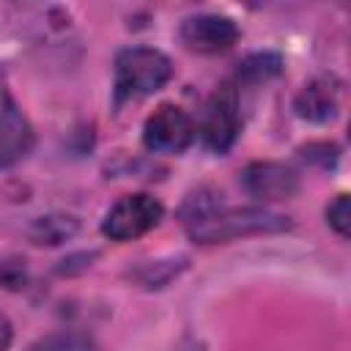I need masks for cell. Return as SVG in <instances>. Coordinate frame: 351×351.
I'll list each match as a JSON object with an SVG mask.
<instances>
[{
	"instance_id": "3957f363",
	"label": "cell",
	"mask_w": 351,
	"mask_h": 351,
	"mask_svg": "<svg viewBox=\"0 0 351 351\" xmlns=\"http://www.w3.org/2000/svg\"><path fill=\"white\" fill-rule=\"evenodd\" d=\"M165 208L156 197L151 195H126L121 197L104 217L101 222V233L112 241H129V239H137L143 233H148L151 228L159 225Z\"/></svg>"
},
{
	"instance_id": "ba28073f",
	"label": "cell",
	"mask_w": 351,
	"mask_h": 351,
	"mask_svg": "<svg viewBox=\"0 0 351 351\" xmlns=\"http://www.w3.org/2000/svg\"><path fill=\"white\" fill-rule=\"evenodd\" d=\"M33 148V126L0 82V170L16 165Z\"/></svg>"
},
{
	"instance_id": "52a82bcc",
	"label": "cell",
	"mask_w": 351,
	"mask_h": 351,
	"mask_svg": "<svg viewBox=\"0 0 351 351\" xmlns=\"http://www.w3.org/2000/svg\"><path fill=\"white\" fill-rule=\"evenodd\" d=\"M241 186L261 203L291 200L299 192V176L280 162H252L241 173Z\"/></svg>"
},
{
	"instance_id": "4fadbf2b",
	"label": "cell",
	"mask_w": 351,
	"mask_h": 351,
	"mask_svg": "<svg viewBox=\"0 0 351 351\" xmlns=\"http://www.w3.org/2000/svg\"><path fill=\"white\" fill-rule=\"evenodd\" d=\"M33 351H93V343L85 335H55Z\"/></svg>"
},
{
	"instance_id": "9a60e30c",
	"label": "cell",
	"mask_w": 351,
	"mask_h": 351,
	"mask_svg": "<svg viewBox=\"0 0 351 351\" xmlns=\"http://www.w3.org/2000/svg\"><path fill=\"white\" fill-rule=\"evenodd\" d=\"M11 337H14V326H11L8 315L0 310V351H8V346H11Z\"/></svg>"
},
{
	"instance_id": "8fae6325",
	"label": "cell",
	"mask_w": 351,
	"mask_h": 351,
	"mask_svg": "<svg viewBox=\"0 0 351 351\" xmlns=\"http://www.w3.org/2000/svg\"><path fill=\"white\" fill-rule=\"evenodd\" d=\"M74 230H77V222H74L71 217L52 214V217L36 219V225L30 228V239H33L36 244H60V241H66Z\"/></svg>"
},
{
	"instance_id": "5b68a950",
	"label": "cell",
	"mask_w": 351,
	"mask_h": 351,
	"mask_svg": "<svg viewBox=\"0 0 351 351\" xmlns=\"http://www.w3.org/2000/svg\"><path fill=\"white\" fill-rule=\"evenodd\" d=\"M192 137H195V123L176 104L156 107L143 126V145L154 154H181L192 143Z\"/></svg>"
},
{
	"instance_id": "5bb4252c",
	"label": "cell",
	"mask_w": 351,
	"mask_h": 351,
	"mask_svg": "<svg viewBox=\"0 0 351 351\" xmlns=\"http://www.w3.org/2000/svg\"><path fill=\"white\" fill-rule=\"evenodd\" d=\"M302 156L310 159V162H318L321 167H329L337 159V148L332 143H310V145L302 148Z\"/></svg>"
},
{
	"instance_id": "277c9868",
	"label": "cell",
	"mask_w": 351,
	"mask_h": 351,
	"mask_svg": "<svg viewBox=\"0 0 351 351\" xmlns=\"http://www.w3.org/2000/svg\"><path fill=\"white\" fill-rule=\"evenodd\" d=\"M239 96L236 88L222 85L211 93L206 110H203V121H200V137L203 145L214 154H225L236 137H239Z\"/></svg>"
},
{
	"instance_id": "30bf717a",
	"label": "cell",
	"mask_w": 351,
	"mask_h": 351,
	"mask_svg": "<svg viewBox=\"0 0 351 351\" xmlns=\"http://www.w3.org/2000/svg\"><path fill=\"white\" fill-rule=\"evenodd\" d=\"M282 71V58L277 52H255L239 63V80L244 82H263Z\"/></svg>"
},
{
	"instance_id": "9c48e42d",
	"label": "cell",
	"mask_w": 351,
	"mask_h": 351,
	"mask_svg": "<svg viewBox=\"0 0 351 351\" xmlns=\"http://www.w3.org/2000/svg\"><path fill=\"white\" fill-rule=\"evenodd\" d=\"M340 82L335 77H313L299 93H296V101H293V110L299 118L304 121H313V123H326L337 115L340 110Z\"/></svg>"
},
{
	"instance_id": "6da1fadb",
	"label": "cell",
	"mask_w": 351,
	"mask_h": 351,
	"mask_svg": "<svg viewBox=\"0 0 351 351\" xmlns=\"http://www.w3.org/2000/svg\"><path fill=\"white\" fill-rule=\"evenodd\" d=\"M186 233L200 244H219L239 236L252 233H280L288 230L291 222L282 214H274L269 208H225L222 200L206 192L192 195L181 211Z\"/></svg>"
},
{
	"instance_id": "7c38bea8",
	"label": "cell",
	"mask_w": 351,
	"mask_h": 351,
	"mask_svg": "<svg viewBox=\"0 0 351 351\" xmlns=\"http://www.w3.org/2000/svg\"><path fill=\"white\" fill-rule=\"evenodd\" d=\"M326 222L346 239L351 230V206H348V195H337L329 208H326Z\"/></svg>"
},
{
	"instance_id": "7a4b0ae2",
	"label": "cell",
	"mask_w": 351,
	"mask_h": 351,
	"mask_svg": "<svg viewBox=\"0 0 351 351\" xmlns=\"http://www.w3.org/2000/svg\"><path fill=\"white\" fill-rule=\"evenodd\" d=\"M173 74L170 58L151 47H129L115 58V99H137L156 93Z\"/></svg>"
},
{
	"instance_id": "8992f818",
	"label": "cell",
	"mask_w": 351,
	"mask_h": 351,
	"mask_svg": "<svg viewBox=\"0 0 351 351\" xmlns=\"http://www.w3.org/2000/svg\"><path fill=\"white\" fill-rule=\"evenodd\" d=\"M178 36L186 44V49L203 52V55H214V52H225V49H230L236 44L239 27L228 16L197 14V16H189V19L181 22Z\"/></svg>"
}]
</instances>
